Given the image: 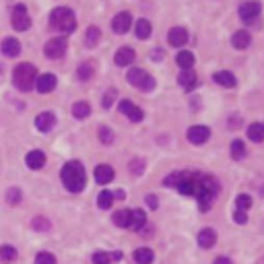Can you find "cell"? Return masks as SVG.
Listing matches in <instances>:
<instances>
[{"label":"cell","instance_id":"1","mask_svg":"<svg viewBox=\"0 0 264 264\" xmlns=\"http://www.w3.org/2000/svg\"><path fill=\"white\" fill-rule=\"evenodd\" d=\"M163 184L168 188H177L184 196H194L198 200L200 211H208L213 206L221 190L219 179L215 176L200 174V172H176L165 177Z\"/></svg>","mask_w":264,"mask_h":264},{"label":"cell","instance_id":"2","mask_svg":"<svg viewBox=\"0 0 264 264\" xmlns=\"http://www.w3.org/2000/svg\"><path fill=\"white\" fill-rule=\"evenodd\" d=\"M60 177L66 186L68 192H83L87 184V174H85V168L79 163V161H71L66 163L62 172H60Z\"/></svg>","mask_w":264,"mask_h":264},{"label":"cell","instance_id":"3","mask_svg":"<svg viewBox=\"0 0 264 264\" xmlns=\"http://www.w3.org/2000/svg\"><path fill=\"white\" fill-rule=\"evenodd\" d=\"M50 25L60 33H71V31H75V27H77L75 12L71 8H66V6L54 8L52 15H50Z\"/></svg>","mask_w":264,"mask_h":264},{"label":"cell","instance_id":"4","mask_svg":"<svg viewBox=\"0 0 264 264\" xmlns=\"http://www.w3.org/2000/svg\"><path fill=\"white\" fill-rule=\"evenodd\" d=\"M35 81H37V71L29 62L19 64L15 68V73H12V83H15V87L19 91H31L35 87Z\"/></svg>","mask_w":264,"mask_h":264},{"label":"cell","instance_id":"5","mask_svg":"<svg viewBox=\"0 0 264 264\" xmlns=\"http://www.w3.org/2000/svg\"><path fill=\"white\" fill-rule=\"evenodd\" d=\"M128 83L134 89H141L145 93L153 91L155 85H157L155 79H153L151 75H147L145 71H141V68H130V71H128Z\"/></svg>","mask_w":264,"mask_h":264},{"label":"cell","instance_id":"6","mask_svg":"<svg viewBox=\"0 0 264 264\" xmlns=\"http://www.w3.org/2000/svg\"><path fill=\"white\" fill-rule=\"evenodd\" d=\"M66 48H68V44H66V37H52L48 44L44 46V54L48 58H52V60H56V58H62L64 56V52H66Z\"/></svg>","mask_w":264,"mask_h":264},{"label":"cell","instance_id":"7","mask_svg":"<svg viewBox=\"0 0 264 264\" xmlns=\"http://www.w3.org/2000/svg\"><path fill=\"white\" fill-rule=\"evenodd\" d=\"M12 27H15L17 31H25L31 27V19L27 15V8L23 4H17L12 8Z\"/></svg>","mask_w":264,"mask_h":264},{"label":"cell","instance_id":"8","mask_svg":"<svg viewBox=\"0 0 264 264\" xmlns=\"http://www.w3.org/2000/svg\"><path fill=\"white\" fill-rule=\"evenodd\" d=\"M260 10H262V6H260L258 0H248V2H244L240 6V17L244 21H248V23H252L260 15Z\"/></svg>","mask_w":264,"mask_h":264},{"label":"cell","instance_id":"9","mask_svg":"<svg viewBox=\"0 0 264 264\" xmlns=\"http://www.w3.org/2000/svg\"><path fill=\"white\" fill-rule=\"evenodd\" d=\"M130 25H132L130 12H118V15L114 17V21H112V29H114V33L122 35V33H126L130 29Z\"/></svg>","mask_w":264,"mask_h":264},{"label":"cell","instance_id":"10","mask_svg":"<svg viewBox=\"0 0 264 264\" xmlns=\"http://www.w3.org/2000/svg\"><path fill=\"white\" fill-rule=\"evenodd\" d=\"M120 112H122L124 116H128L130 122H141V120H143V109L136 107L130 99H122V101H120Z\"/></svg>","mask_w":264,"mask_h":264},{"label":"cell","instance_id":"11","mask_svg":"<svg viewBox=\"0 0 264 264\" xmlns=\"http://www.w3.org/2000/svg\"><path fill=\"white\" fill-rule=\"evenodd\" d=\"M188 141L192 143V145H202V143H206L208 141V136H211V130H208L206 126H192L190 130H188Z\"/></svg>","mask_w":264,"mask_h":264},{"label":"cell","instance_id":"12","mask_svg":"<svg viewBox=\"0 0 264 264\" xmlns=\"http://www.w3.org/2000/svg\"><path fill=\"white\" fill-rule=\"evenodd\" d=\"M54 126H56V116H54L52 112H41L35 118V128L39 132H50Z\"/></svg>","mask_w":264,"mask_h":264},{"label":"cell","instance_id":"13","mask_svg":"<svg viewBox=\"0 0 264 264\" xmlns=\"http://www.w3.org/2000/svg\"><path fill=\"white\" fill-rule=\"evenodd\" d=\"M114 168H112V165H105V163H101V165H97V168H95V182L97 184H107V182H112V179H114Z\"/></svg>","mask_w":264,"mask_h":264},{"label":"cell","instance_id":"14","mask_svg":"<svg viewBox=\"0 0 264 264\" xmlns=\"http://www.w3.org/2000/svg\"><path fill=\"white\" fill-rule=\"evenodd\" d=\"M56 77L54 75H41V77H37V81H35V89L39 91V93H52L54 89H56Z\"/></svg>","mask_w":264,"mask_h":264},{"label":"cell","instance_id":"15","mask_svg":"<svg viewBox=\"0 0 264 264\" xmlns=\"http://www.w3.org/2000/svg\"><path fill=\"white\" fill-rule=\"evenodd\" d=\"M170 44L174 48H182L188 44V31L184 29V27H174V29H170Z\"/></svg>","mask_w":264,"mask_h":264},{"label":"cell","instance_id":"16","mask_svg":"<svg viewBox=\"0 0 264 264\" xmlns=\"http://www.w3.org/2000/svg\"><path fill=\"white\" fill-rule=\"evenodd\" d=\"M177 83L182 85V89H186V91H192L194 87H196V83H198V79H196V73L192 71V68H186V71H182L179 73V77H177Z\"/></svg>","mask_w":264,"mask_h":264},{"label":"cell","instance_id":"17","mask_svg":"<svg viewBox=\"0 0 264 264\" xmlns=\"http://www.w3.org/2000/svg\"><path fill=\"white\" fill-rule=\"evenodd\" d=\"M215 244H217V231H215V229L206 227V229H202V231L198 233V246H200V248L208 250V248H213Z\"/></svg>","mask_w":264,"mask_h":264},{"label":"cell","instance_id":"18","mask_svg":"<svg viewBox=\"0 0 264 264\" xmlns=\"http://www.w3.org/2000/svg\"><path fill=\"white\" fill-rule=\"evenodd\" d=\"M250 44H252V35H250L248 31L240 29V31H235L231 35V46L233 48H238V50H246Z\"/></svg>","mask_w":264,"mask_h":264},{"label":"cell","instance_id":"19","mask_svg":"<svg viewBox=\"0 0 264 264\" xmlns=\"http://www.w3.org/2000/svg\"><path fill=\"white\" fill-rule=\"evenodd\" d=\"M134 50L132 48H120L118 52H116V56H114V60H116V64L118 66H130L132 62H134Z\"/></svg>","mask_w":264,"mask_h":264},{"label":"cell","instance_id":"20","mask_svg":"<svg viewBox=\"0 0 264 264\" xmlns=\"http://www.w3.org/2000/svg\"><path fill=\"white\" fill-rule=\"evenodd\" d=\"M2 54H4V56H8V58L19 56V54H21V44L15 37H6L2 41Z\"/></svg>","mask_w":264,"mask_h":264},{"label":"cell","instance_id":"21","mask_svg":"<svg viewBox=\"0 0 264 264\" xmlns=\"http://www.w3.org/2000/svg\"><path fill=\"white\" fill-rule=\"evenodd\" d=\"M215 83L217 85H221V87H225V89H233L235 87V77H233V73H229V71H221V73H215Z\"/></svg>","mask_w":264,"mask_h":264},{"label":"cell","instance_id":"22","mask_svg":"<svg viewBox=\"0 0 264 264\" xmlns=\"http://www.w3.org/2000/svg\"><path fill=\"white\" fill-rule=\"evenodd\" d=\"M46 163V155L41 151H29L27 153V165H29L31 170H41Z\"/></svg>","mask_w":264,"mask_h":264},{"label":"cell","instance_id":"23","mask_svg":"<svg viewBox=\"0 0 264 264\" xmlns=\"http://www.w3.org/2000/svg\"><path fill=\"white\" fill-rule=\"evenodd\" d=\"M248 138L252 143H262L264 141V124L260 122H254L248 126Z\"/></svg>","mask_w":264,"mask_h":264},{"label":"cell","instance_id":"24","mask_svg":"<svg viewBox=\"0 0 264 264\" xmlns=\"http://www.w3.org/2000/svg\"><path fill=\"white\" fill-rule=\"evenodd\" d=\"M130 221H132V211L128 208H124V211H118L114 215V223L118 227H124V229H130Z\"/></svg>","mask_w":264,"mask_h":264},{"label":"cell","instance_id":"25","mask_svg":"<svg viewBox=\"0 0 264 264\" xmlns=\"http://www.w3.org/2000/svg\"><path fill=\"white\" fill-rule=\"evenodd\" d=\"M134 31H136V37L138 39H149L151 33H153V27H151V23L147 19H141V21L134 25Z\"/></svg>","mask_w":264,"mask_h":264},{"label":"cell","instance_id":"26","mask_svg":"<svg viewBox=\"0 0 264 264\" xmlns=\"http://www.w3.org/2000/svg\"><path fill=\"white\" fill-rule=\"evenodd\" d=\"M145 225H147V215H145V211H141V208H136V211H132L130 229H134V231H141Z\"/></svg>","mask_w":264,"mask_h":264},{"label":"cell","instance_id":"27","mask_svg":"<svg viewBox=\"0 0 264 264\" xmlns=\"http://www.w3.org/2000/svg\"><path fill=\"white\" fill-rule=\"evenodd\" d=\"M153 258H155V254H153V250H149V248H138L134 252V262L136 264H151Z\"/></svg>","mask_w":264,"mask_h":264},{"label":"cell","instance_id":"28","mask_svg":"<svg viewBox=\"0 0 264 264\" xmlns=\"http://www.w3.org/2000/svg\"><path fill=\"white\" fill-rule=\"evenodd\" d=\"M176 62H177V66H182V71H186V68H192V64H194V54L188 52V50L177 52Z\"/></svg>","mask_w":264,"mask_h":264},{"label":"cell","instance_id":"29","mask_svg":"<svg viewBox=\"0 0 264 264\" xmlns=\"http://www.w3.org/2000/svg\"><path fill=\"white\" fill-rule=\"evenodd\" d=\"M89 114H91V105H89V103H85V101H77V103L73 105V116H75V118L85 120Z\"/></svg>","mask_w":264,"mask_h":264},{"label":"cell","instance_id":"30","mask_svg":"<svg viewBox=\"0 0 264 264\" xmlns=\"http://www.w3.org/2000/svg\"><path fill=\"white\" fill-rule=\"evenodd\" d=\"M122 258V254L120 252H116V254H107V252H97L95 256H93V264H109L112 260H120Z\"/></svg>","mask_w":264,"mask_h":264},{"label":"cell","instance_id":"31","mask_svg":"<svg viewBox=\"0 0 264 264\" xmlns=\"http://www.w3.org/2000/svg\"><path fill=\"white\" fill-rule=\"evenodd\" d=\"M112 202H114V192H109V190H103L99 196H97V206L103 208V211L112 206Z\"/></svg>","mask_w":264,"mask_h":264},{"label":"cell","instance_id":"32","mask_svg":"<svg viewBox=\"0 0 264 264\" xmlns=\"http://www.w3.org/2000/svg\"><path fill=\"white\" fill-rule=\"evenodd\" d=\"M101 39V31H99V27H89L87 29V35H85V44L87 46H97V41Z\"/></svg>","mask_w":264,"mask_h":264},{"label":"cell","instance_id":"33","mask_svg":"<svg viewBox=\"0 0 264 264\" xmlns=\"http://www.w3.org/2000/svg\"><path fill=\"white\" fill-rule=\"evenodd\" d=\"M93 73H95V68H93V64H91V62H83V64L77 68V77H79L81 81L91 79V77H93Z\"/></svg>","mask_w":264,"mask_h":264},{"label":"cell","instance_id":"34","mask_svg":"<svg viewBox=\"0 0 264 264\" xmlns=\"http://www.w3.org/2000/svg\"><path fill=\"white\" fill-rule=\"evenodd\" d=\"M231 157H233L235 161H240V159L246 157V145H244L242 141H233V143H231Z\"/></svg>","mask_w":264,"mask_h":264},{"label":"cell","instance_id":"35","mask_svg":"<svg viewBox=\"0 0 264 264\" xmlns=\"http://www.w3.org/2000/svg\"><path fill=\"white\" fill-rule=\"evenodd\" d=\"M0 258H2L4 262H12L17 258V250L12 246H2V248H0Z\"/></svg>","mask_w":264,"mask_h":264},{"label":"cell","instance_id":"36","mask_svg":"<svg viewBox=\"0 0 264 264\" xmlns=\"http://www.w3.org/2000/svg\"><path fill=\"white\" fill-rule=\"evenodd\" d=\"M235 206H238L240 211H248V208L252 206V196H250V194H240V196L235 198Z\"/></svg>","mask_w":264,"mask_h":264},{"label":"cell","instance_id":"37","mask_svg":"<svg viewBox=\"0 0 264 264\" xmlns=\"http://www.w3.org/2000/svg\"><path fill=\"white\" fill-rule=\"evenodd\" d=\"M128 170H130V174H132L134 177H138V176L145 172V161H143V159H132Z\"/></svg>","mask_w":264,"mask_h":264},{"label":"cell","instance_id":"38","mask_svg":"<svg viewBox=\"0 0 264 264\" xmlns=\"http://www.w3.org/2000/svg\"><path fill=\"white\" fill-rule=\"evenodd\" d=\"M99 141L103 145H109V143H114V132L112 128H107V126H101L99 128Z\"/></svg>","mask_w":264,"mask_h":264},{"label":"cell","instance_id":"39","mask_svg":"<svg viewBox=\"0 0 264 264\" xmlns=\"http://www.w3.org/2000/svg\"><path fill=\"white\" fill-rule=\"evenodd\" d=\"M35 264H56V256L50 252H39L35 256Z\"/></svg>","mask_w":264,"mask_h":264},{"label":"cell","instance_id":"40","mask_svg":"<svg viewBox=\"0 0 264 264\" xmlns=\"http://www.w3.org/2000/svg\"><path fill=\"white\" fill-rule=\"evenodd\" d=\"M50 221L48 219H44V217H35L33 219V229L35 231H50Z\"/></svg>","mask_w":264,"mask_h":264},{"label":"cell","instance_id":"41","mask_svg":"<svg viewBox=\"0 0 264 264\" xmlns=\"http://www.w3.org/2000/svg\"><path fill=\"white\" fill-rule=\"evenodd\" d=\"M6 200H8L10 204H19V202H21V190H19V188H10V190L6 192Z\"/></svg>","mask_w":264,"mask_h":264},{"label":"cell","instance_id":"42","mask_svg":"<svg viewBox=\"0 0 264 264\" xmlns=\"http://www.w3.org/2000/svg\"><path fill=\"white\" fill-rule=\"evenodd\" d=\"M114 101H116V89H109V91L103 95L101 105H103V107H112V105H114Z\"/></svg>","mask_w":264,"mask_h":264},{"label":"cell","instance_id":"43","mask_svg":"<svg viewBox=\"0 0 264 264\" xmlns=\"http://www.w3.org/2000/svg\"><path fill=\"white\" fill-rule=\"evenodd\" d=\"M235 223H240V225H244L246 223V221H248V217H246V211H240V208H238V211H235Z\"/></svg>","mask_w":264,"mask_h":264},{"label":"cell","instance_id":"44","mask_svg":"<svg viewBox=\"0 0 264 264\" xmlns=\"http://www.w3.org/2000/svg\"><path fill=\"white\" fill-rule=\"evenodd\" d=\"M147 204L151 206V208H157V196H155V194H149V196H147Z\"/></svg>","mask_w":264,"mask_h":264},{"label":"cell","instance_id":"45","mask_svg":"<svg viewBox=\"0 0 264 264\" xmlns=\"http://www.w3.org/2000/svg\"><path fill=\"white\" fill-rule=\"evenodd\" d=\"M215 264H231V260H229V258H223V256H219V258L215 260Z\"/></svg>","mask_w":264,"mask_h":264}]
</instances>
